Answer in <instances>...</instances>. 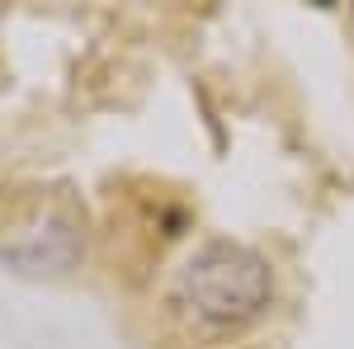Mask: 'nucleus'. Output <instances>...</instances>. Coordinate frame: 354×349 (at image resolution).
<instances>
[{
	"label": "nucleus",
	"instance_id": "1",
	"mask_svg": "<svg viewBox=\"0 0 354 349\" xmlns=\"http://www.w3.org/2000/svg\"><path fill=\"white\" fill-rule=\"evenodd\" d=\"M274 279L260 250L241 241H203L170 283V312L198 335H236L265 317Z\"/></svg>",
	"mask_w": 354,
	"mask_h": 349
}]
</instances>
